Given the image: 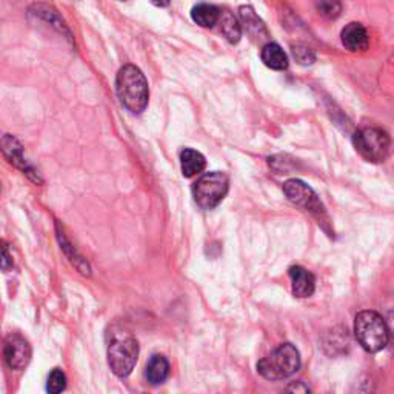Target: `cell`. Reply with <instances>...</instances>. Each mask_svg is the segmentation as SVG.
<instances>
[{
    "instance_id": "ac0fdd59",
    "label": "cell",
    "mask_w": 394,
    "mask_h": 394,
    "mask_svg": "<svg viewBox=\"0 0 394 394\" xmlns=\"http://www.w3.org/2000/svg\"><path fill=\"white\" fill-rule=\"evenodd\" d=\"M318 13L325 19H337L342 13V2L341 0H314Z\"/></svg>"
},
{
    "instance_id": "3957f363",
    "label": "cell",
    "mask_w": 394,
    "mask_h": 394,
    "mask_svg": "<svg viewBox=\"0 0 394 394\" xmlns=\"http://www.w3.org/2000/svg\"><path fill=\"white\" fill-rule=\"evenodd\" d=\"M301 368V354L294 345L282 344L270 356L259 360L257 372L268 381H283Z\"/></svg>"
},
{
    "instance_id": "5b68a950",
    "label": "cell",
    "mask_w": 394,
    "mask_h": 394,
    "mask_svg": "<svg viewBox=\"0 0 394 394\" xmlns=\"http://www.w3.org/2000/svg\"><path fill=\"white\" fill-rule=\"evenodd\" d=\"M228 188H230V179L225 172H207L193 184V197L202 210H212L225 199Z\"/></svg>"
},
{
    "instance_id": "9a60e30c",
    "label": "cell",
    "mask_w": 394,
    "mask_h": 394,
    "mask_svg": "<svg viewBox=\"0 0 394 394\" xmlns=\"http://www.w3.org/2000/svg\"><path fill=\"white\" fill-rule=\"evenodd\" d=\"M262 62L271 69L282 71L288 68V56L280 46L274 42H268L261 53Z\"/></svg>"
},
{
    "instance_id": "7a4b0ae2",
    "label": "cell",
    "mask_w": 394,
    "mask_h": 394,
    "mask_svg": "<svg viewBox=\"0 0 394 394\" xmlns=\"http://www.w3.org/2000/svg\"><path fill=\"white\" fill-rule=\"evenodd\" d=\"M137 359L139 344L136 337L125 330H114L108 344V364L113 373L119 377L130 376Z\"/></svg>"
},
{
    "instance_id": "e0dca14e",
    "label": "cell",
    "mask_w": 394,
    "mask_h": 394,
    "mask_svg": "<svg viewBox=\"0 0 394 394\" xmlns=\"http://www.w3.org/2000/svg\"><path fill=\"white\" fill-rule=\"evenodd\" d=\"M217 23H220V29H222L224 36L231 43H238L240 41V36H242L240 25L238 19H236L230 11H225V13L220 11V18Z\"/></svg>"
},
{
    "instance_id": "30bf717a",
    "label": "cell",
    "mask_w": 394,
    "mask_h": 394,
    "mask_svg": "<svg viewBox=\"0 0 394 394\" xmlns=\"http://www.w3.org/2000/svg\"><path fill=\"white\" fill-rule=\"evenodd\" d=\"M342 43L346 50L353 53L365 51L369 45V36L367 28L359 22H351L342 29Z\"/></svg>"
},
{
    "instance_id": "ba28073f",
    "label": "cell",
    "mask_w": 394,
    "mask_h": 394,
    "mask_svg": "<svg viewBox=\"0 0 394 394\" xmlns=\"http://www.w3.org/2000/svg\"><path fill=\"white\" fill-rule=\"evenodd\" d=\"M31 345L20 334H10L4 342L5 364L15 372L25 368L31 360Z\"/></svg>"
},
{
    "instance_id": "7c38bea8",
    "label": "cell",
    "mask_w": 394,
    "mask_h": 394,
    "mask_svg": "<svg viewBox=\"0 0 394 394\" xmlns=\"http://www.w3.org/2000/svg\"><path fill=\"white\" fill-rule=\"evenodd\" d=\"M240 20L242 25L245 28L247 33L256 39V41H264V39H268V29L264 25V22L257 18L256 11L251 6H240Z\"/></svg>"
},
{
    "instance_id": "9c48e42d",
    "label": "cell",
    "mask_w": 394,
    "mask_h": 394,
    "mask_svg": "<svg viewBox=\"0 0 394 394\" xmlns=\"http://www.w3.org/2000/svg\"><path fill=\"white\" fill-rule=\"evenodd\" d=\"M0 149H2L4 156L8 161H10V163L14 165V167L20 168L23 172H25V175H28L31 179L36 180V182H41V179L36 176L34 170L29 167L27 159L23 157V149L18 139L11 136V134H6V136H4V139L0 140Z\"/></svg>"
},
{
    "instance_id": "7402d4cb",
    "label": "cell",
    "mask_w": 394,
    "mask_h": 394,
    "mask_svg": "<svg viewBox=\"0 0 394 394\" xmlns=\"http://www.w3.org/2000/svg\"><path fill=\"white\" fill-rule=\"evenodd\" d=\"M151 4L156 5V6H159V8H165V6L170 5V0H151Z\"/></svg>"
},
{
    "instance_id": "8fae6325",
    "label": "cell",
    "mask_w": 394,
    "mask_h": 394,
    "mask_svg": "<svg viewBox=\"0 0 394 394\" xmlns=\"http://www.w3.org/2000/svg\"><path fill=\"white\" fill-rule=\"evenodd\" d=\"M288 273L291 278V287H293V294L301 299L311 297L314 290H316V279H314V276L299 265L291 266Z\"/></svg>"
},
{
    "instance_id": "6da1fadb",
    "label": "cell",
    "mask_w": 394,
    "mask_h": 394,
    "mask_svg": "<svg viewBox=\"0 0 394 394\" xmlns=\"http://www.w3.org/2000/svg\"><path fill=\"white\" fill-rule=\"evenodd\" d=\"M116 91L121 104L134 114L142 113L148 105V82L137 67L125 65L121 68L116 79Z\"/></svg>"
},
{
    "instance_id": "277c9868",
    "label": "cell",
    "mask_w": 394,
    "mask_h": 394,
    "mask_svg": "<svg viewBox=\"0 0 394 394\" xmlns=\"http://www.w3.org/2000/svg\"><path fill=\"white\" fill-rule=\"evenodd\" d=\"M354 334L362 348L368 353L383 350L388 344V328L376 311H360L354 319Z\"/></svg>"
},
{
    "instance_id": "ffe728a7",
    "label": "cell",
    "mask_w": 394,
    "mask_h": 394,
    "mask_svg": "<svg viewBox=\"0 0 394 394\" xmlns=\"http://www.w3.org/2000/svg\"><path fill=\"white\" fill-rule=\"evenodd\" d=\"M291 53H293V57L296 59V62H299L301 65H311L314 59H316L313 50L302 43L291 45Z\"/></svg>"
},
{
    "instance_id": "5bb4252c",
    "label": "cell",
    "mask_w": 394,
    "mask_h": 394,
    "mask_svg": "<svg viewBox=\"0 0 394 394\" xmlns=\"http://www.w3.org/2000/svg\"><path fill=\"white\" fill-rule=\"evenodd\" d=\"M170 376V364L161 354H154L149 359L147 369H145V377L147 381L151 385H161L168 379Z\"/></svg>"
},
{
    "instance_id": "2e32d148",
    "label": "cell",
    "mask_w": 394,
    "mask_h": 394,
    "mask_svg": "<svg viewBox=\"0 0 394 394\" xmlns=\"http://www.w3.org/2000/svg\"><path fill=\"white\" fill-rule=\"evenodd\" d=\"M193 20L203 28H212L217 25L220 18V10L215 5L210 4H199L191 10Z\"/></svg>"
},
{
    "instance_id": "52a82bcc",
    "label": "cell",
    "mask_w": 394,
    "mask_h": 394,
    "mask_svg": "<svg viewBox=\"0 0 394 394\" xmlns=\"http://www.w3.org/2000/svg\"><path fill=\"white\" fill-rule=\"evenodd\" d=\"M282 190L288 197V201L291 203H294L296 207L302 208L305 211H310L311 215L319 216V217L322 215H325L324 207H322V203L318 199L316 193H314L305 182H302V180L290 179L285 184H283Z\"/></svg>"
},
{
    "instance_id": "d6986e66",
    "label": "cell",
    "mask_w": 394,
    "mask_h": 394,
    "mask_svg": "<svg viewBox=\"0 0 394 394\" xmlns=\"http://www.w3.org/2000/svg\"><path fill=\"white\" fill-rule=\"evenodd\" d=\"M67 388V376L62 369L56 368L53 369L50 377H48V383H46V390L51 394H57L62 393Z\"/></svg>"
},
{
    "instance_id": "8992f818",
    "label": "cell",
    "mask_w": 394,
    "mask_h": 394,
    "mask_svg": "<svg viewBox=\"0 0 394 394\" xmlns=\"http://www.w3.org/2000/svg\"><path fill=\"white\" fill-rule=\"evenodd\" d=\"M353 144L356 151L365 161L373 163L385 162L390 154L391 140L387 133L381 128L365 127L360 128L353 136Z\"/></svg>"
},
{
    "instance_id": "44dd1931",
    "label": "cell",
    "mask_w": 394,
    "mask_h": 394,
    "mask_svg": "<svg viewBox=\"0 0 394 394\" xmlns=\"http://www.w3.org/2000/svg\"><path fill=\"white\" fill-rule=\"evenodd\" d=\"M13 257L10 253V247H8V243L5 240L0 239V268L2 270L8 271L13 268Z\"/></svg>"
},
{
    "instance_id": "4fadbf2b",
    "label": "cell",
    "mask_w": 394,
    "mask_h": 394,
    "mask_svg": "<svg viewBox=\"0 0 394 394\" xmlns=\"http://www.w3.org/2000/svg\"><path fill=\"white\" fill-rule=\"evenodd\" d=\"M180 167L185 177H193L201 172L207 167V161H205L203 154L191 148H185L180 153Z\"/></svg>"
}]
</instances>
